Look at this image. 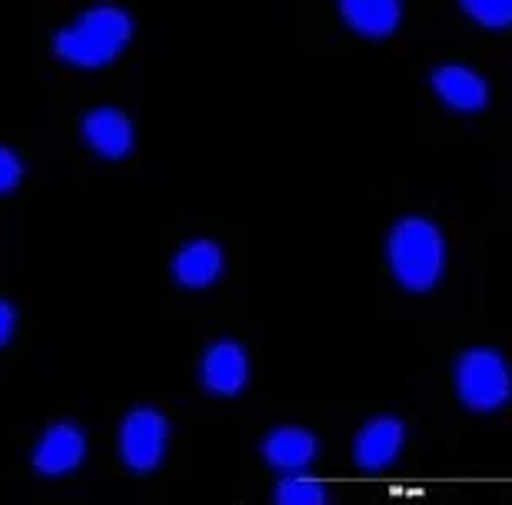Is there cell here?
<instances>
[{
    "mask_svg": "<svg viewBox=\"0 0 512 505\" xmlns=\"http://www.w3.org/2000/svg\"><path fill=\"white\" fill-rule=\"evenodd\" d=\"M130 34H133V20L127 10L100 4V7L84 10L67 30H60L54 37V50L67 64L94 70L120 57V50L127 47Z\"/></svg>",
    "mask_w": 512,
    "mask_h": 505,
    "instance_id": "6da1fadb",
    "label": "cell"
},
{
    "mask_svg": "<svg viewBox=\"0 0 512 505\" xmlns=\"http://www.w3.org/2000/svg\"><path fill=\"white\" fill-rule=\"evenodd\" d=\"M389 266L406 290H433L446 266V243L436 223L406 216L389 233Z\"/></svg>",
    "mask_w": 512,
    "mask_h": 505,
    "instance_id": "7a4b0ae2",
    "label": "cell"
},
{
    "mask_svg": "<svg viewBox=\"0 0 512 505\" xmlns=\"http://www.w3.org/2000/svg\"><path fill=\"white\" fill-rule=\"evenodd\" d=\"M456 389L469 409L493 412L509 399V369L496 349H469L456 363Z\"/></svg>",
    "mask_w": 512,
    "mask_h": 505,
    "instance_id": "3957f363",
    "label": "cell"
},
{
    "mask_svg": "<svg viewBox=\"0 0 512 505\" xmlns=\"http://www.w3.org/2000/svg\"><path fill=\"white\" fill-rule=\"evenodd\" d=\"M170 426L157 409L137 406L127 412L124 426H120V456L133 472H150L160 466L163 452H167Z\"/></svg>",
    "mask_w": 512,
    "mask_h": 505,
    "instance_id": "277c9868",
    "label": "cell"
},
{
    "mask_svg": "<svg viewBox=\"0 0 512 505\" xmlns=\"http://www.w3.org/2000/svg\"><path fill=\"white\" fill-rule=\"evenodd\" d=\"M87 456V436L74 422H57L40 436L34 449V469L40 476H67Z\"/></svg>",
    "mask_w": 512,
    "mask_h": 505,
    "instance_id": "5b68a950",
    "label": "cell"
},
{
    "mask_svg": "<svg viewBox=\"0 0 512 505\" xmlns=\"http://www.w3.org/2000/svg\"><path fill=\"white\" fill-rule=\"evenodd\" d=\"M200 376H203V386L217 396H237L250 379V359H247V349L233 339H220L213 343L207 353H203V363H200Z\"/></svg>",
    "mask_w": 512,
    "mask_h": 505,
    "instance_id": "8992f818",
    "label": "cell"
},
{
    "mask_svg": "<svg viewBox=\"0 0 512 505\" xmlns=\"http://www.w3.org/2000/svg\"><path fill=\"white\" fill-rule=\"evenodd\" d=\"M403 439H406V426L393 416H380V419H370L366 426L360 429V436H356V462H360L363 469H386L389 462L399 456V449H403Z\"/></svg>",
    "mask_w": 512,
    "mask_h": 505,
    "instance_id": "52a82bcc",
    "label": "cell"
},
{
    "mask_svg": "<svg viewBox=\"0 0 512 505\" xmlns=\"http://www.w3.org/2000/svg\"><path fill=\"white\" fill-rule=\"evenodd\" d=\"M433 90L443 103H449L453 110H463V113H476L483 110L489 103V87L486 80L469 70L463 64H443L433 70Z\"/></svg>",
    "mask_w": 512,
    "mask_h": 505,
    "instance_id": "ba28073f",
    "label": "cell"
},
{
    "mask_svg": "<svg viewBox=\"0 0 512 505\" xmlns=\"http://www.w3.org/2000/svg\"><path fill=\"white\" fill-rule=\"evenodd\" d=\"M84 140L100 153V157L120 160V157H127L133 147V127L120 110L97 107L84 117Z\"/></svg>",
    "mask_w": 512,
    "mask_h": 505,
    "instance_id": "9c48e42d",
    "label": "cell"
},
{
    "mask_svg": "<svg viewBox=\"0 0 512 505\" xmlns=\"http://www.w3.org/2000/svg\"><path fill=\"white\" fill-rule=\"evenodd\" d=\"M223 273V250L210 240H193L173 256V280L187 290H203Z\"/></svg>",
    "mask_w": 512,
    "mask_h": 505,
    "instance_id": "30bf717a",
    "label": "cell"
},
{
    "mask_svg": "<svg viewBox=\"0 0 512 505\" xmlns=\"http://www.w3.org/2000/svg\"><path fill=\"white\" fill-rule=\"evenodd\" d=\"M263 456L280 472H303L316 456V439L306 429L280 426L263 439Z\"/></svg>",
    "mask_w": 512,
    "mask_h": 505,
    "instance_id": "8fae6325",
    "label": "cell"
},
{
    "mask_svg": "<svg viewBox=\"0 0 512 505\" xmlns=\"http://www.w3.org/2000/svg\"><path fill=\"white\" fill-rule=\"evenodd\" d=\"M340 10L356 34L389 37L399 27V0H340Z\"/></svg>",
    "mask_w": 512,
    "mask_h": 505,
    "instance_id": "7c38bea8",
    "label": "cell"
},
{
    "mask_svg": "<svg viewBox=\"0 0 512 505\" xmlns=\"http://www.w3.org/2000/svg\"><path fill=\"white\" fill-rule=\"evenodd\" d=\"M273 499L280 505H323L330 502V489L320 479L303 476V472H286V479L276 482Z\"/></svg>",
    "mask_w": 512,
    "mask_h": 505,
    "instance_id": "4fadbf2b",
    "label": "cell"
},
{
    "mask_svg": "<svg viewBox=\"0 0 512 505\" xmlns=\"http://www.w3.org/2000/svg\"><path fill=\"white\" fill-rule=\"evenodd\" d=\"M466 14L479 20L483 27H509L512 20V0H459Z\"/></svg>",
    "mask_w": 512,
    "mask_h": 505,
    "instance_id": "5bb4252c",
    "label": "cell"
},
{
    "mask_svg": "<svg viewBox=\"0 0 512 505\" xmlns=\"http://www.w3.org/2000/svg\"><path fill=\"white\" fill-rule=\"evenodd\" d=\"M24 177V167H20V157L10 147H0V193H10Z\"/></svg>",
    "mask_w": 512,
    "mask_h": 505,
    "instance_id": "9a60e30c",
    "label": "cell"
},
{
    "mask_svg": "<svg viewBox=\"0 0 512 505\" xmlns=\"http://www.w3.org/2000/svg\"><path fill=\"white\" fill-rule=\"evenodd\" d=\"M14 326H17L14 306L0 300V346H7V343H10V336H14Z\"/></svg>",
    "mask_w": 512,
    "mask_h": 505,
    "instance_id": "2e32d148",
    "label": "cell"
}]
</instances>
